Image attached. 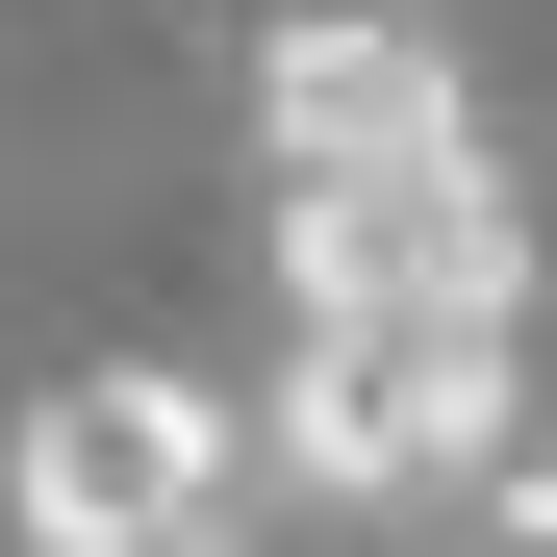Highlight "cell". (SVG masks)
<instances>
[{"mask_svg": "<svg viewBox=\"0 0 557 557\" xmlns=\"http://www.w3.org/2000/svg\"><path fill=\"white\" fill-rule=\"evenodd\" d=\"M253 152H278V177L456 152V51L406 26V0H278V26H253Z\"/></svg>", "mask_w": 557, "mask_h": 557, "instance_id": "obj_4", "label": "cell"}, {"mask_svg": "<svg viewBox=\"0 0 557 557\" xmlns=\"http://www.w3.org/2000/svg\"><path fill=\"white\" fill-rule=\"evenodd\" d=\"M456 532H482V557H557V431H507L482 482H456Z\"/></svg>", "mask_w": 557, "mask_h": 557, "instance_id": "obj_5", "label": "cell"}, {"mask_svg": "<svg viewBox=\"0 0 557 557\" xmlns=\"http://www.w3.org/2000/svg\"><path fill=\"white\" fill-rule=\"evenodd\" d=\"M278 305L305 330H532V203L456 152H381V177H278Z\"/></svg>", "mask_w": 557, "mask_h": 557, "instance_id": "obj_1", "label": "cell"}, {"mask_svg": "<svg viewBox=\"0 0 557 557\" xmlns=\"http://www.w3.org/2000/svg\"><path fill=\"white\" fill-rule=\"evenodd\" d=\"M253 431H278L305 507H456V482L532 431V330H305Z\"/></svg>", "mask_w": 557, "mask_h": 557, "instance_id": "obj_2", "label": "cell"}, {"mask_svg": "<svg viewBox=\"0 0 557 557\" xmlns=\"http://www.w3.org/2000/svg\"><path fill=\"white\" fill-rule=\"evenodd\" d=\"M228 482H253V431H228L203 381H152V355L51 381V406H26V456H0L26 557H228Z\"/></svg>", "mask_w": 557, "mask_h": 557, "instance_id": "obj_3", "label": "cell"}]
</instances>
